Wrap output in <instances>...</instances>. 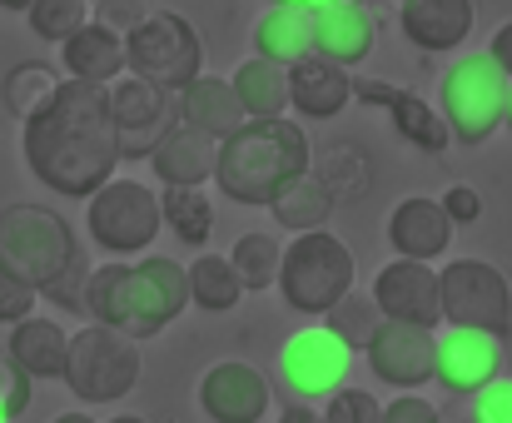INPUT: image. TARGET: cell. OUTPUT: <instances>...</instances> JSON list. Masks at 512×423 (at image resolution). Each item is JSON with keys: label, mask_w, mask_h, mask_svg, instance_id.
<instances>
[{"label": "cell", "mask_w": 512, "mask_h": 423, "mask_svg": "<svg viewBox=\"0 0 512 423\" xmlns=\"http://www.w3.org/2000/svg\"><path fill=\"white\" fill-rule=\"evenodd\" d=\"M20 155H25V170L50 195L90 200L100 185H110L125 160H120L105 90L80 85V80H60V90L25 120Z\"/></svg>", "instance_id": "6da1fadb"}, {"label": "cell", "mask_w": 512, "mask_h": 423, "mask_svg": "<svg viewBox=\"0 0 512 423\" xmlns=\"http://www.w3.org/2000/svg\"><path fill=\"white\" fill-rule=\"evenodd\" d=\"M184 304V264H174L170 254H145L140 264H100L85 279V314L135 344L165 334L170 319L184 314Z\"/></svg>", "instance_id": "7a4b0ae2"}, {"label": "cell", "mask_w": 512, "mask_h": 423, "mask_svg": "<svg viewBox=\"0 0 512 423\" xmlns=\"http://www.w3.org/2000/svg\"><path fill=\"white\" fill-rule=\"evenodd\" d=\"M309 135L294 120H244L234 135L219 140L214 185L234 205H269L289 180L309 175Z\"/></svg>", "instance_id": "3957f363"}, {"label": "cell", "mask_w": 512, "mask_h": 423, "mask_svg": "<svg viewBox=\"0 0 512 423\" xmlns=\"http://www.w3.org/2000/svg\"><path fill=\"white\" fill-rule=\"evenodd\" d=\"M358 279V259L353 249L343 244L334 229H309V234H294L284 244V259H279V294L294 314L304 319H324L343 294L353 289Z\"/></svg>", "instance_id": "277c9868"}, {"label": "cell", "mask_w": 512, "mask_h": 423, "mask_svg": "<svg viewBox=\"0 0 512 423\" xmlns=\"http://www.w3.org/2000/svg\"><path fill=\"white\" fill-rule=\"evenodd\" d=\"M80 254V239L70 229L65 214H55L50 205H5L0 210V264L25 279L35 294Z\"/></svg>", "instance_id": "5b68a950"}, {"label": "cell", "mask_w": 512, "mask_h": 423, "mask_svg": "<svg viewBox=\"0 0 512 423\" xmlns=\"http://www.w3.org/2000/svg\"><path fill=\"white\" fill-rule=\"evenodd\" d=\"M120 40H125V75H135L165 95H179L194 75H204V40L174 10H155V15L135 20L130 35H120Z\"/></svg>", "instance_id": "8992f818"}, {"label": "cell", "mask_w": 512, "mask_h": 423, "mask_svg": "<svg viewBox=\"0 0 512 423\" xmlns=\"http://www.w3.org/2000/svg\"><path fill=\"white\" fill-rule=\"evenodd\" d=\"M145 374V359H140V344L125 339L120 329H105V324H85L70 334L65 344V384L75 399L85 404H115V399H130L135 384Z\"/></svg>", "instance_id": "52a82bcc"}, {"label": "cell", "mask_w": 512, "mask_h": 423, "mask_svg": "<svg viewBox=\"0 0 512 423\" xmlns=\"http://www.w3.org/2000/svg\"><path fill=\"white\" fill-rule=\"evenodd\" d=\"M438 309L448 329H473L498 344L512 339V279L493 259H453L438 274Z\"/></svg>", "instance_id": "ba28073f"}, {"label": "cell", "mask_w": 512, "mask_h": 423, "mask_svg": "<svg viewBox=\"0 0 512 423\" xmlns=\"http://www.w3.org/2000/svg\"><path fill=\"white\" fill-rule=\"evenodd\" d=\"M503 100H508V75L488 55L453 60L438 85V115L448 125V140H458V145L493 140L503 125Z\"/></svg>", "instance_id": "9c48e42d"}, {"label": "cell", "mask_w": 512, "mask_h": 423, "mask_svg": "<svg viewBox=\"0 0 512 423\" xmlns=\"http://www.w3.org/2000/svg\"><path fill=\"white\" fill-rule=\"evenodd\" d=\"M85 205L90 239L105 254H145L160 234V195L145 180H110Z\"/></svg>", "instance_id": "30bf717a"}, {"label": "cell", "mask_w": 512, "mask_h": 423, "mask_svg": "<svg viewBox=\"0 0 512 423\" xmlns=\"http://www.w3.org/2000/svg\"><path fill=\"white\" fill-rule=\"evenodd\" d=\"M348 364H353V354L343 349L339 339L324 324H309V329L284 339V349H279V384L294 394V404L329 399L334 389H343Z\"/></svg>", "instance_id": "8fae6325"}, {"label": "cell", "mask_w": 512, "mask_h": 423, "mask_svg": "<svg viewBox=\"0 0 512 423\" xmlns=\"http://www.w3.org/2000/svg\"><path fill=\"white\" fill-rule=\"evenodd\" d=\"M105 100H110L115 140H120V160L150 155L160 145V135L174 125V95L135 80V75H120L115 85H105Z\"/></svg>", "instance_id": "7c38bea8"}, {"label": "cell", "mask_w": 512, "mask_h": 423, "mask_svg": "<svg viewBox=\"0 0 512 423\" xmlns=\"http://www.w3.org/2000/svg\"><path fill=\"white\" fill-rule=\"evenodd\" d=\"M373 309L393 324H418V329H438L443 309H438V274L418 259H393L373 274Z\"/></svg>", "instance_id": "4fadbf2b"}, {"label": "cell", "mask_w": 512, "mask_h": 423, "mask_svg": "<svg viewBox=\"0 0 512 423\" xmlns=\"http://www.w3.org/2000/svg\"><path fill=\"white\" fill-rule=\"evenodd\" d=\"M368 369L373 379H383L388 389H423L433 379V329H418V324H393L383 319L368 339Z\"/></svg>", "instance_id": "5bb4252c"}, {"label": "cell", "mask_w": 512, "mask_h": 423, "mask_svg": "<svg viewBox=\"0 0 512 423\" xmlns=\"http://www.w3.org/2000/svg\"><path fill=\"white\" fill-rule=\"evenodd\" d=\"M498 374H503V344L498 339L473 334V329H443V334H433V379L448 394L473 399Z\"/></svg>", "instance_id": "9a60e30c"}, {"label": "cell", "mask_w": 512, "mask_h": 423, "mask_svg": "<svg viewBox=\"0 0 512 423\" xmlns=\"http://www.w3.org/2000/svg\"><path fill=\"white\" fill-rule=\"evenodd\" d=\"M199 409L214 423H264L274 409V384L239 359H224L214 369H204L199 379Z\"/></svg>", "instance_id": "2e32d148"}, {"label": "cell", "mask_w": 512, "mask_h": 423, "mask_svg": "<svg viewBox=\"0 0 512 423\" xmlns=\"http://www.w3.org/2000/svg\"><path fill=\"white\" fill-rule=\"evenodd\" d=\"M309 30H314V55L339 65V70H353L373 55V40H378V25L368 15L363 0H334L324 5L319 15H309Z\"/></svg>", "instance_id": "e0dca14e"}, {"label": "cell", "mask_w": 512, "mask_h": 423, "mask_svg": "<svg viewBox=\"0 0 512 423\" xmlns=\"http://www.w3.org/2000/svg\"><path fill=\"white\" fill-rule=\"evenodd\" d=\"M478 5L473 0H398V25L423 55L458 50L473 35Z\"/></svg>", "instance_id": "ac0fdd59"}, {"label": "cell", "mask_w": 512, "mask_h": 423, "mask_svg": "<svg viewBox=\"0 0 512 423\" xmlns=\"http://www.w3.org/2000/svg\"><path fill=\"white\" fill-rule=\"evenodd\" d=\"M388 244L398 249V259H418V264H433L448 244H453V224L438 200L428 195H408L398 200L388 214Z\"/></svg>", "instance_id": "d6986e66"}, {"label": "cell", "mask_w": 512, "mask_h": 423, "mask_svg": "<svg viewBox=\"0 0 512 423\" xmlns=\"http://www.w3.org/2000/svg\"><path fill=\"white\" fill-rule=\"evenodd\" d=\"M214 155H219V140L174 120L160 135V145L150 150V165L165 180V190H204V180H214Z\"/></svg>", "instance_id": "ffe728a7"}, {"label": "cell", "mask_w": 512, "mask_h": 423, "mask_svg": "<svg viewBox=\"0 0 512 423\" xmlns=\"http://www.w3.org/2000/svg\"><path fill=\"white\" fill-rule=\"evenodd\" d=\"M353 100V75L319 60V55H304L299 65H289V110L304 115V120H334L343 115V105Z\"/></svg>", "instance_id": "44dd1931"}, {"label": "cell", "mask_w": 512, "mask_h": 423, "mask_svg": "<svg viewBox=\"0 0 512 423\" xmlns=\"http://www.w3.org/2000/svg\"><path fill=\"white\" fill-rule=\"evenodd\" d=\"M60 60H65V75L80 80V85H115L125 75V40L120 30H110L105 20H90L80 25L65 45H60Z\"/></svg>", "instance_id": "7402d4cb"}, {"label": "cell", "mask_w": 512, "mask_h": 423, "mask_svg": "<svg viewBox=\"0 0 512 423\" xmlns=\"http://www.w3.org/2000/svg\"><path fill=\"white\" fill-rule=\"evenodd\" d=\"M174 120L199 130V135H209V140H224V135H234L244 125V110H239V100H234L224 75H194L174 95Z\"/></svg>", "instance_id": "603a6c76"}, {"label": "cell", "mask_w": 512, "mask_h": 423, "mask_svg": "<svg viewBox=\"0 0 512 423\" xmlns=\"http://www.w3.org/2000/svg\"><path fill=\"white\" fill-rule=\"evenodd\" d=\"M65 344H70V334L55 324V319H20V324H10V344H5V354H10V364L35 384V379H60L65 374Z\"/></svg>", "instance_id": "cb8c5ba5"}, {"label": "cell", "mask_w": 512, "mask_h": 423, "mask_svg": "<svg viewBox=\"0 0 512 423\" xmlns=\"http://www.w3.org/2000/svg\"><path fill=\"white\" fill-rule=\"evenodd\" d=\"M229 90H234L244 120H284V115H289V70L274 65V60L249 55V60L234 70Z\"/></svg>", "instance_id": "d4e9b609"}, {"label": "cell", "mask_w": 512, "mask_h": 423, "mask_svg": "<svg viewBox=\"0 0 512 423\" xmlns=\"http://www.w3.org/2000/svg\"><path fill=\"white\" fill-rule=\"evenodd\" d=\"M254 55L259 60H274V65H299L304 55H314V30H309V15L304 10H289V5H269L259 20H254Z\"/></svg>", "instance_id": "484cf974"}, {"label": "cell", "mask_w": 512, "mask_h": 423, "mask_svg": "<svg viewBox=\"0 0 512 423\" xmlns=\"http://www.w3.org/2000/svg\"><path fill=\"white\" fill-rule=\"evenodd\" d=\"M269 210H274V224H279V229L309 234V229H324V224H329L334 190H329L324 180H314V175H299V180H289V185L269 200Z\"/></svg>", "instance_id": "4316f807"}, {"label": "cell", "mask_w": 512, "mask_h": 423, "mask_svg": "<svg viewBox=\"0 0 512 423\" xmlns=\"http://www.w3.org/2000/svg\"><path fill=\"white\" fill-rule=\"evenodd\" d=\"M184 284H189V304H199L204 314H229L244 289H239V274L229 269L224 254H199L189 269H184Z\"/></svg>", "instance_id": "83f0119b"}, {"label": "cell", "mask_w": 512, "mask_h": 423, "mask_svg": "<svg viewBox=\"0 0 512 423\" xmlns=\"http://www.w3.org/2000/svg\"><path fill=\"white\" fill-rule=\"evenodd\" d=\"M388 115H393V125H398V135H403L408 145H418V150H428V155H443V150H448V125H443V115H438L423 95L393 90V95H388Z\"/></svg>", "instance_id": "f1b7e54d"}, {"label": "cell", "mask_w": 512, "mask_h": 423, "mask_svg": "<svg viewBox=\"0 0 512 423\" xmlns=\"http://www.w3.org/2000/svg\"><path fill=\"white\" fill-rule=\"evenodd\" d=\"M279 259H284V244L274 239V234H264V229H249V234H239L234 239V249H229V269L239 274V289L249 294H264L274 279H279Z\"/></svg>", "instance_id": "f546056e"}, {"label": "cell", "mask_w": 512, "mask_h": 423, "mask_svg": "<svg viewBox=\"0 0 512 423\" xmlns=\"http://www.w3.org/2000/svg\"><path fill=\"white\" fill-rule=\"evenodd\" d=\"M160 224H170L174 239L199 249L214 234V200L204 190H165L160 195Z\"/></svg>", "instance_id": "4dcf8cb0"}, {"label": "cell", "mask_w": 512, "mask_h": 423, "mask_svg": "<svg viewBox=\"0 0 512 423\" xmlns=\"http://www.w3.org/2000/svg\"><path fill=\"white\" fill-rule=\"evenodd\" d=\"M55 90H60V70L45 65V60H20V65L5 75V105H10L15 120H30Z\"/></svg>", "instance_id": "1f68e13d"}, {"label": "cell", "mask_w": 512, "mask_h": 423, "mask_svg": "<svg viewBox=\"0 0 512 423\" xmlns=\"http://www.w3.org/2000/svg\"><path fill=\"white\" fill-rule=\"evenodd\" d=\"M383 324V314L373 309V299L368 294H358V289H348L339 304L324 314V329L339 339L348 354H358V349H368V339H373V329Z\"/></svg>", "instance_id": "d6a6232c"}, {"label": "cell", "mask_w": 512, "mask_h": 423, "mask_svg": "<svg viewBox=\"0 0 512 423\" xmlns=\"http://www.w3.org/2000/svg\"><path fill=\"white\" fill-rule=\"evenodd\" d=\"M25 20H30V30H35L40 40L65 45L80 25H90V5H85V0H30Z\"/></svg>", "instance_id": "836d02e7"}, {"label": "cell", "mask_w": 512, "mask_h": 423, "mask_svg": "<svg viewBox=\"0 0 512 423\" xmlns=\"http://www.w3.org/2000/svg\"><path fill=\"white\" fill-rule=\"evenodd\" d=\"M324 423H378L383 419V404L368 394V389H334L329 394V404H324V414H319Z\"/></svg>", "instance_id": "e575fe53"}, {"label": "cell", "mask_w": 512, "mask_h": 423, "mask_svg": "<svg viewBox=\"0 0 512 423\" xmlns=\"http://www.w3.org/2000/svg\"><path fill=\"white\" fill-rule=\"evenodd\" d=\"M85 279H90V264H85V254H75L40 294H45L50 304H60L65 314H85Z\"/></svg>", "instance_id": "d590c367"}, {"label": "cell", "mask_w": 512, "mask_h": 423, "mask_svg": "<svg viewBox=\"0 0 512 423\" xmlns=\"http://www.w3.org/2000/svg\"><path fill=\"white\" fill-rule=\"evenodd\" d=\"M463 409H468V419L473 423H512V379H493V384H483L473 399H463Z\"/></svg>", "instance_id": "8d00e7d4"}, {"label": "cell", "mask_w": 512, "mask_h": 423, "mask_svg": "<svg viewBox=\"0 0 512 423\" xmlns=\"http://www.w3.org/2000/svg\"><path fill=\"white\" fill-rule=\"evenodd\" d=\"M35 299H40V294L0 264V324H20V319H30V314H35Z\"/></svg>", "instance_id": "74e56055"}, {"label": "cell", "mask_w": 512, "mask_h": 423, "mask_svg": "<svg viewBox=\"0 0 512 423\" xmlns=\"http://www.w3.org/2000/svg\"><path fill=\"white\" fill-rule=\"evenodd\" d=\"M30 409V379L10 364V354H0V423L20 419Z\"/></svg>", "instance_id": "f35d334b"}, {"label": "cell", "mask_w": 512, "mask_h": 423, "mask_svg": "<svg viewBox=\"0 0 512 423\" xmlns=\"http://www.w3.org/2000/svg\"><path fill=\"white\" fill-rule=\"evenodd\" d=\"M378 423H443V414H438L428 399L403 394V399H393V404L383 409V419H378Z\"/></svg>", "instance_id": "ab89813d"}, {"label": "cell", "mask_w": 512, "mask_h": 423, "mask_svg": "<svg viewBox=\"0 0 512 423\" xmlns=\"http://www.w3.org/2000/svg\"><path fill=\"white\" fill-rule=\"evenodd\" d=\"M443 214H448V224H473L478 214H483V200H478V190H468V185H453L443 200Z\"/></svg>", "instance_id": "60d3db41"}, {"label": "cell", "mask_w": 512, "mask_h": 423, "mask_svg": "<svg viewBox=\"0 0 512 423\" xmlns=\"http://www.w3.org/2000/svg\"><path fill=\"white\" fill-rule=\"evenodd\" d=\"M483 55H488V60H493V65H498V70H503V75L512 80V20L493 30V45H488Z\"/></svg>", "instance_id": "b9f144b4"}, {"label": "cell", "mask_w": 512, "mask_h": 423, "mask_svg": "<svg viewBox=\"0 0 512 423\" xmlns=\"http://www.w3.org/2000/svg\"><path fill=\"white\" fill-rule=\"evenodd\" d=\"M279 423H324V419H319L309 404H289V409L279 414Z\"/></svg>", "instance_id": "7bdbcfd3"}, {"label": "cell", "mask_w": 512, "mask_h": 423, "mask_svg": "<svg viewBox=\"0 0 512 423\" xmlns=\"http://www.w3.org/2000/svg\"><path fill=\"white\" fill-rule=\"evenodd\" d=\"M274 5H289V10H304V15H319L324 5H334V0H274Z\"/></svg>", "instance_id": "ee69618b"}, {"label": "cell", "mask_w": 512, "mask_h": 423, "mask_svg": "<svg viewBox=\"0 0 512 423\" xmlns=\"http://www.w3.org/2000/svg\"><path fill=\"white\" fill-rule=\"evenodd\" d=\"M50 423H100V419H90L85 409H75V414H60V419H50Z\"/></svg>", "instance_id": "f6af8a7d"}, {"label": "cell", "mask_w": 512, "mask_h": 423, "mask_svg": "<svg viewBox=\"0 0 512 423\" xmlns=\"http://www.w3.org/2000/svg\"><path fill=\"white\" fill-rule=\"evenodd\" d=\"M503 125L512 130V80H508V100H503Z\"/></svg>", "instance_id": "bcb514c9"}, {"label": "cell", "mask_w": 512, "mask_h": 423, "mask_svg": "<svg viewBox=\"0 0 512 423\" xmlns=\"http://www.w3.org/2000/svg\"><path fill=\"white\" fill-rule=\"evenodd\" d=\"M0 10H20V15H25V10H30V0H0Z\"/></svg>", "instance_id": "7dc6e473"}, {"label": "cell", "mask_w": 512, "mask_h": 423, "mask_svg": "<svg viewBox=\"0 0 512 423\" xmlns=\"http://www.w3.org/2000/svg\"><path fill=\"white\" fill-rule=\"evenodd\" d=\"M110 423H150V419H140V414H115Z\"/></svg>", "instance_id": "c3c4849f"}, {"label": "cell", "mask_w": 512, "mask_h": 423, "mask_svg": "<svg viewBox=\"0 0 512 423\" xmlns=\"http://www.w3.org/2000/svg\"><path fill=\"white\" fill-rule=\"evenodd\" d=\"M448 423H473V419H468V409H458V414H453Z\"/></svg>", "instance_id": "681fc988"}, {"label": "cell", "mask_w": 512, "mask_h": 423, "mask_svg": "<svg viewBox=\"0 0 512 423\" xmlns=\"http://www.w3.org/2000/svg\"><path fill=\"white\" fill-rule=\"evenodd\" d=\"M85 5H105V0H85Z\"/></svg>", "instance_id": "f907efd6"}]
</instances>
